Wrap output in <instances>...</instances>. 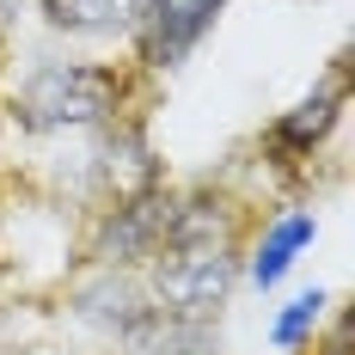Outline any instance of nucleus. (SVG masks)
Segmentation results:
<instances>
[{
  "label": "nucleus",
  "instance_id": "obj_1",
  "mask_svg": "<svg viewBox=\"0 0 355 355\" xmlns=\"http://www.w3.org/2000/svg\"><path fill=\"white\" fill-rule=\"evenodd\" d=\"M239 282V257H233V233H227V209L209 196H172L166 214V239L147 257V294L159 313L172 319L214 324L227 306V294Z\"/></svg>",
  "mask_w": 355,
  "mask_h": 355
},
{
  "label": "nucleus",
  "instance_id": "obj_2",
  "mask_svg": "<svg viewBox=\"0 0 355 355\" xmlns=\"http://www.w3.org/2000/svg\"><path fill=\"white\" fill-rule=\"evenodd\" d=\"M123 105V80L98 62H73V55H43L12 92V123L25 135H86L116 123Z\"/></svg>",
  "mask_w": 355,
  "mask_h": 355
},
{
  "label": "nucleus",
  "instance_id": "obj_3",
  "mask_svg": "<svg viewBox=\"0 0 355 355\" xmlns=\"http://www.w3.org/2000/svg\"><path fill=\"white\" fill-rule=\"evenodd\" d=\"M166 214H172V190H135V196H116V209L98 220V239H92V257L98 270H135L147 263L159 239H166Z\"/></svg>",
  "mask_w": 355,
  "mask_h": 355
},
{
  "label": "nucleus",
  "instance_id": "obj_4",
  "mask_svg": "<svg viewBox=\"0 0 355 355\" xmlns=\"http://www.w3.org/2000/svg\"><path fill=\"white\" fill-rule=\"evenodd\" d=\"M227 0H141L135 12V37H141L147 68H184L196 55V43L220 25Z\"/></svg>",
  "mask_w": 355,
  "mask_h": 355
},
{
  "label": "nucleus",
  "instance_id": "obj_5",
  "mask_svg": "<svg viewBox=\"0 0 355 355\" xmlns=\"http://www.w3.org/2000/svg\"><path fill=\"white\" fill-rule=\"evenodd\" d=\"M147 313H153V294H147L129 270H98L92 282L73 288V319L92 324V331H105L110 343H116L123 331H135Z\"/></svg>",
  "mask_w": 355,
  "mask_h": 355
},
{
  "label": "nucleus",
  "instance_id": "obj_6",
  "mask_svg": "<svg viewBox=\"0 0 355 355\" xmlns=\"http://www.w3.org/2000/svg\"><path fill=\"white\" fill-rule=\"evenodd\" d=\"M116 355H220V337H214V324L172 319V313L153 306L135 331L116 337Z\"/></svg>",
  "mask_w": 355,
  "mask_h": 355
},
{
  "label": "nucleus",
  "instance_id": "obj_7",
  "mask_svg": "<svg viewBox=\"0 0 355 355\" xmlns=\"http://www.w3.org/2000/svg\"><path fill=\"white\" fill-rule=\"evenodd\" d=\"M313 239H319V220H313L306 209L276 214V220L263 227V239L251 245V282H257V288H276L288 270L300 263V251L313 245Z\"/></svg>",
  "mask_w": 355,
  "mask_h": 355
},
{
  "label": "nucleus",
  "instance_id": "obj_8",
  "mask_svg": "<svg viewBox=\"0 0 355 355\" xmlns=\"http://www.w3.org/2000/svg\"><path fill=\"white\" fill-rule=\"evenodd\" d=\"M337 110H343V86H337V80H324V86H313L300 105L288 110V116H276L270 141L282 147V153H313V147L337 129Z\"/></svg>",
  "mask_w": 355,
  "mask_h": 355
},
{
  "label": "nucleus",
  "instance_id": "obj_9",
  "mask_svg": "<svg viewBox=\"0 0 355 355\" xmlns=\"http://www.w3.org/2000/svg\"><path fill=\"white\" fill-rule=\"evenodd\" d=\"M141 0H43V19L62 37H116L135 31Z\"/></svg>",
  "mask_w": 355,
  "mask_h": 355
},
{
  "label": "nucleus",
  "instance_id": "obj_10",
  "mask_svg": "<svg viewBox=\"0 0 355 355\" xmlns=\"http://www.w3.org/2000/svg\"><path fill=\"white\" fill-rule=\"evenodd\" d=\"M319 319H324V294H319V288H313V294H294L282 313H276V324H270L276 349H300V343L319 331Z\"/></svg>",
  "mask_w": 355,
  "mask_h": 355
},
{
  "label": "nucleus",
  "instance_id": "obj_11",
  "mask_svg": "<svg viewBox=\"0 0 355 355\" xmlns=\"http://www.w3.org/2000/svg\"><path fill=\"white\" fill-rule=\"evenodd\" d=\"M12 12H19V0H0V31L12 25Z\"/></svg>",
  "mask_w": 355,
  "mask_h": 355
}]
</instances>
